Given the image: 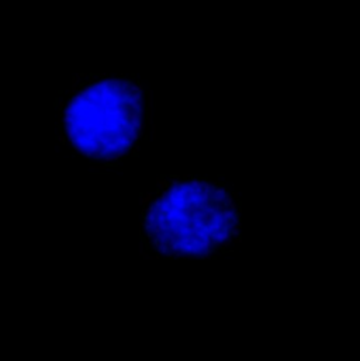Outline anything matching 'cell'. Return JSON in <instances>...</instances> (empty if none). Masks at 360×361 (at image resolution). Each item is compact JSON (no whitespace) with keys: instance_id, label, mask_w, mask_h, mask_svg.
<instances>
[{"instance_id":"6da1fadb","label":"cell","mask_w":360,"mask_h":361,"mask_svg":"<svg viewBox=\"0 0 360 361\" xmlns=\"http://www.w3.org/2000/svg\"><path fill=\"white\" fill-rule=\"evenodd\" d=\"M151 128H152V136L151 139L152 141H156V124H151Z\"/></svg>"},{"instance_id":"7a4b0ae2","label":"cell","mask_w":360,"mask_h":361,"mask_svg":"<svg viewBox=\"0 0 360 361\" xmlns=\"http://www.w3.org/2000/svg\"><path fill=\"white\" fill-rule=\"evenodd\" d=\"M143 198H145V201H146V205H148V204L152 201V194H151V192H146V194L143 196Z\"/></svg>"},{"instance_id":"3957f363","label":"cell","mask_w":360,"mask_h":361,"mask_svg":"<svg viewBox=\"0 0 360 361\" xmlns=\"http://www.w3.org/2000/svg\"><path fill=\"white\" fill-rule=\"evenodd\" d=\"M231 197H232L234 200H236V198L239 197V192H238V191H234V192H232V196H231Z\"/></svg>"}]
</instances>
